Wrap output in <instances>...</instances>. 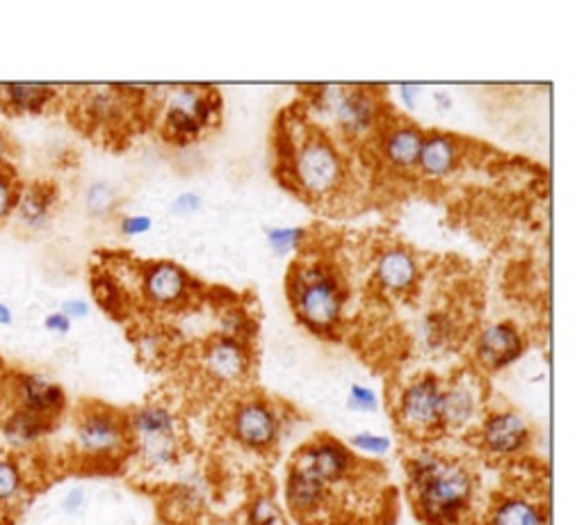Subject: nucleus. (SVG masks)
I'll return each mask as SVG.
<instances>
[{
  "label": "nucleus",
  "instance_id": "bb28decb",
  "mask_svg": "<svg viewBox=\"0 0 584 525\" xmlns=\"http://www.w3.org/2000/svg\"><path fill=\"white\" fill-rule=\"evenodd\" d=\"M85 204H87L89 213L101 217V215L108 213V210L112 208V204H115V192H112V188L108 183H94L92 188L87 190Z\"/></svg>",
  "mask_w": 584,
  "mask_h": 525
},
{
  "label": "nucleus",
  "instance_id": "473e14b6",
  "mask_svg": "<svg viewBox=\"0 0 584 525\" xmlns=\"http://www.w3.org/2000/svg\"><path fill=\"white\" fill-rule=\"evenodd\" d=\"M149 229H151V220L144 215L126 217V220L121 222V231H124L126 236H140V233H146Z\"/></svg>",
  "mask_w": 584,
  "mask_h": 525
},
{
  "label": "nucleus",
  "instance_id": "7c9ffc66",
  "mask_svg": "<svg viewBox=\"0 0 584 525\" xmlns=\"http://www.w3.org/2000/svg\"><path fill=\"white\" fill-rule=\"evenodd\" d=\"M302 236H304V231H299V229H277L270 233V245L274 252L288 254L290 249L297 247V242Z\"/></svg>",
  "mask_w": 584,
  "mask_h": 525
},
{
  "label": "nucleus",
  "instance_id": "cd10ccee",
  "mask_svg": "<svg viewBox=\"0 0 584 525\" xmlns=\"http://www.w3.org/2000/svg\"><path fill=\"white\" fill-rule=\"evenodd\" d=\"M350 446H354L356 450L368 452V455H386V452L391 450V441H388L386 436L363 432V434L352 436V439H350Z\"/></svg>",
  "mask_w": 584,
  "mask_h": 525
},
{
  "label": "nucleus",
  "instance_id": "b1692460",
  "mask_svg": "<svg viewBox=\"0 0 584 525\" xmlns=\"http://www.w3.org/2000/svg\"><path fill=\"white\" fill-rule=\"evenodd\" d=\"M420 147H423V135H420L418 128L404 126V128H397V131L388 137L386 153L395 165L411 167L418 163Z\"/></svg>",
  "mask_w": 584,
  "mask_h": 525
},
{
  "label": "nucleus",
  "instance_id": "39448f33",
  "mask_svg": "<svg viewBox=\"0 0 584 525\" xmlns=\"http://www.w3.org/2000/svg\"><path fill=\"white\" fill-rule=\"evenodd\" d=\"M400 423L416 436L432 434L443 427V386L436 377H420L407 386L400 400Z\"/></svg>",
  "mask_w": 584,
  "mask_h": 525
},
{
  "label": "nucleus",
  "instance_id": "6e6552de",
  "mask_svg": "<svg viewBox=\"0 0 584 525\" xmlns=\"http://www.w3.org/2000/svg\"><path fill=\"white\" fill-rule=\"evenodd\" d=\"M12 400L14 407L32 411V414L48 420L58 418L67 405L62 386L37 373H16L12 377Z\"/></svg>",
  "mask_w": 584,
  "mask_h": 525
},
{
  "label": "nucleus",
  "instance_id": "c756f323",
  "mask_svg": "<svg viewBox=\"0 0 584 525\" xmlns=\"http://www.w3.org/2000/svg\"><path fill=\"white\" fill-rule=\"evenodd\" d=\"M16 199H19V188L14 185L12 176L0 174V220L14 213Z\"/></svg>",
  "mask_w": 584,
  "mask_h": 525
},
{
  "label": "nucleus",
  "instance_id": "e433bc0d",
  "mask_svg": "<svg viewBox=\"0 0 584 525\" xmlns=\"http://www.w3.org/2000/svg\"><path fill=\"white\" fill-rule=\"evenodd\" d=\"M12 309L7 304L0 302V325H12Z\"/></svg>",
  "mask_w": 584,
  "mask_h": 525
},
{
  "label": "nucleus",
  "instance_id": "9d476101",
  "mask_svg": "<svg viewBox=\"0 0 584 525\" xmlns=\"http://www.w3.org/2000/svg\"><path fill=\"white\" fill-rule=\"evenodd\" d=\"M530 443V427L514 411H496L482 425V446L498 457L521 452Z\"/></svg>",
  "mask_w": 584,
  "mask_h": 525
},
{
  "label": "nucleus",
  "instance_id": "4be33fe9",
  "mask_svg": "<svg viewBox=\"0 0 584 525\" xmlns=\"http://www.w3.org/2000/svg\"><path fill=\"white\" fill-rule=\"evenodd\" d=\"M377 277L386 288L407 290L416 281V263L407 252L393 249V252H386L379 258Z\"/></svg>",
  "mask_w": 584,
  "mask_h": 525
},
{
  "label": "nucleus",
  "instance_id": "9b49d317",
  "mask_svg": "<svg viewBox=\"0 0 584 525\" xmlns=\"http://www.w3.org/2000/svg\"><path fill=\"white\" fill-rule=\"evenodd\" d=\"M299 464H304L306 468L318 475V478L327 484L343 482L347 475H350L354 466V457L350 455V450L340 446L336 441H322L315 443V446H308L297 457Z\"/></svg>",
  "mask_w": 584,
  "mask_h": 525
},
{
  "label": "nucleus",
  "instance_id": "4468645a",
  "mask_svg": "<svg viewBox=\"0 0 584 525\" xmlns=\"http://www.w3.org/2000/svg\"><path fill=\"white\" fill-rule=\"evenodd\" d=\"M480 391L470 377H459L443 389V427L459 430L466 427L477 414Z\"/></svg>",
  "mask_w": 584,
  "mask_h": 525
},
{
  "label": "nucleus",
  "instance_id": "f704fd0d",
  "mask_svg": "<svg viewBox=\"0 0 584 525\" xmlns=\"http://www.w3.org/2000/svg\"><path fill=\"white\" fill-rule=\"evenodd\" d=\"M62 313L67 315V318H85V315L89 313V306L87 302L83 300H67L62 304Z\"/></svg>",
  "mask_w": 584,
  "mask_h": 525
},
{
  "label": "nucleus",
  "instance_id": "c9c22d12",
  "mask_svg": "<svg viewBox=\"0 0 584 525\" xmlns=\"http://www.w3.org/2000/svg\"><path fill=\"white\" fill-rule=\"evenodd\" d=\"M201 208V199L197 195H183L176 199L174 210L176 213H192V210H199Z\"/></svg>",
  "mask_w": 584,
  "mask_h": 525
},
{
  "label": "nucleus",
  "instance_id": "a211bd4d",
  "mask_svg": "<svg viewBox=\"0 0 584 525\" xmlns=\"http://www.w3.org/2000/svg\"><path fill=\"white\" fill-rule=\"evenodd\" d=\"M55 204V190L51 185L32 183L28 188L19 190V199H16L14 213L19 222L28 229H44Z\"/></svg>",
  "mask_w": 584,
  "mask_h": 525
},
{
  "label": "nucleus",
  "instance_id": "aec40b11",
  "mask_svg": "<svg viewBox=\"0 0 584 525\" xmlns=\"http://www.w3.org/2000/svg\"><path fill=\"white\" fill-rule=\"evenodd\" d=\"M0 96L5 99L7 108L19 115H39L55 99V90L42 83H10L3 85Z\"/></svg>",
  "mask_w": 584,
  "mask_h": 525
},
{
  "label": "nucleus",
  "instance_id": "423d86ee",
  "mask_svg": "<svg viewBox=\"0 0 584 525\" xmlns=\"http://www.w3.org/2000/svg\"><path fill=\"white\" fill-rule=\"evenodd\" d=\"M340 165L338 153L322 140L306 142L297 153L295 174L299 185L311 192V195H324V192L334 190L340 181Z\"/></svg>",
  "mask_w": 584,
  "mask_h": 525
},
{
  "label": "nucleus",
  "instance_id": "4c0bfd02",
  "mask_svg": "<svg viewBox=\"0 0 584 525\" xmlns=\"http://www.w3.org/2000/svg\"><path fill=\"white\" fill-rule=\"evenodd\" d=\"M413 92H416V87H409V85L402 87V96H404V101H407L409 108H413Z\"/></svg>",
  "mask_w": 584,
  "mask_h": 525
},
{
  "label": "nucleus",
  "instance_id": "58836bf2",
  "mask_svg": "<svg viewBox=\"0 0 584 525\" xmlns=\"http://www.w3.org/2000/svg\"><path fill=\"white\" fill-rule=\"evenodd\" d=\"M3 151H5V140H3V137H0V153H3Z\"/></svg>",
  "mask_w": 584,
  "mask_h": 525
},
{
  "label": "nucleus",
  "instance_id": "393cba45",
  "mask_svg": "<svg viewBox=\"0 0 584 525\" xmlns=\"http://www.w3.org/2000/svg\"><path fill=\"white\" fill-rule=\"evenodd\" d=\"M26 478L16 459L0 457V507H12L23 498Z\"/></svg>",
  "mask_w": 584,
  "mask_h": 525
},
{
  "label": "nucleus",
  "instance_id": "72a5a7b5",
  "mask_svg": "<svg viewBox=\"0 0 584 525\" xmlns=\"http://www.w3.org/2000/svg\"><path fill=\"white\" fill-rule=\"evenodd\" d=\"M44 327H46L48 331H53V334L64 336V334H69L71 320H69L67 315H64L62 311H60V313H51V315H48V318L44 320Z\"/></svg>",
  "mask_w": 584,
  "mask_h": 525
},
{
  "label": "nucleus",
  "instance_id": "7ed1b4c3",
  "mask_svg": "<svg viewBox=\"0 0 584 525\" xmlns=\"http://www.w3.org/2000/svg\"><path fill=\"white\" fill-rule=\"evenodd\" d=\"M128 446V423L105 407L85 409L76 425V448L89 459H112Z\"/></svg>",
  "mask_w": 584,
  "mask_h": 525
},
{
  "label": "nucleus",
  "instance_id": "f8f14e48",
  "mask_svg": "<svg viewBox=\"0 0 584 525\" xmlns=\"http://www.w3.org/2000/svg\"><path fill=\"white\" fill-rule=\"evenodd\" d=\"M523 352V341L511 325H493L480 336L477 357L489 370H500L516 361Z\"/></svg>",
  "mask_w": 584,
  "mask_h": 525
},
{
  "label": "nucleus",
  "instance_id": "0eeeda50",
  "mask_svg": "<svg viewBox=\"0 0 584 525\" xmlns=\"http://www.w3.org/2000/svg\"><path fill=\"white\" fill-rule=\"evenodd\" d=\"M217 101L215 96L204 94L194 87H183L178 90L165 110L167 131L178 137H192L208 124V119L215 115Z\"/></svg>",
  "mask_w": 584,
  "mask_h": 525
},
{
  "label": "nucleus",
  "instance_id": "2f4dec72",
  "mask_svg": "<svg viewBox=\"0 0 584 525\" xmlns=\"http://www.w3.org/2000/svg\"><path fill=\"white\" fill-rule=\"evenodd\" d=\"M85 505H87V494H85V489H80V487H73L62 500V510L69 516H76L83 512Z\"/></svg>",
  "mask_w": 584,
  "mask_h": 525
},
{
  "label": "nucleus",
  "instance_id": "2eb2a0df",
  "mask_svg": "<svg viewBox=\"0 0 584 525\" xmlns=\"http://www.w3.org/2000/svg\"><path fill=\"white\" fill-rule=\"evenodd\" d=\"M288 503L297 514H313L320 510L324 500H327V484H324L311 468L295 462L288 475L286 489Z\"/></svg>",
  "mask_w": 584,
  "mask_h": 525
},
{
  "label": "nucleus",
  "instance_id": "dca6fc26",
  "mask_svg": "<svg viewBox=\"0 0 584 525\" xmlns=\"http://www.w3.org/2000/svg\"><path fill=\"white\" fill-rule=\"evenodd\" d=\"M247 368V350L235 338H219L206 350V370L219 382H238Z\"/></svg>",
  "mask_w": 584,
  "mask_h": 525
},
{
  "label": "nucleus",
  "instance_id": "5701e85b",
  "mask_svg": "<svg viewBox=\"0 0 584 525\" xmlns=\"http://www.w3.org/2000/svg\"><path fill=\"white\" fill-rule=\"evenodd\" d=\"M454 160H457V144H454L450 137L432 135L429 140H423L418 163L423 167L425 174L432 176L448 174L454 167Z\"/></svg>",
  "mask_w": 584,
  "mask_h": 525
},
{
  "label": "nucleus",
  "instance_id": "c85d7f7f",
  "mask_svg": "<svg viewBox=\"0 0 584 525\" xmlns=\"http://www.w3.org/2000/svg\"><path fill=\"white\" fill-rule=\"evenodd\" d=\"M347 405L354 411H377L379 398L375 391L368 389V386L354 384L350 389V400H347Z\"/></svg>",
  "mask_w": 584,
  "mask_h": 525
},
{
  "label": "nucleus",
  "instance_id": "a878e982",
  "mask_svg": "<svg viewBox=\"0 0 584 525\" xmlns=\"http://www.w3.org/2000/svg\"><path fill=\"white\" fill-rule=\"evenodd\" d=\"M249 525H283L277 503L267 496H258L249 507Z\"/></svg>",
  "mask_w": 584,
  "mask_h": 525
},
{
  "label": "nucleus",
  "instance_id": "412c9836",
  "mask_svg": "<svg viewBox=\"0 0 584 525\" xmlns=\"http://www.w3.org/2000/svg\"><path fill=\"white\" fill-rule=\"evenodd\" d=\"M489 525H548L546 512L521 496L502 498L493 510Z\"/></svg>",
  "mask_w": 584,
  "mask_h": 525
},
{
  "label": "nucleus",
  "instance_id": "f257e3e1",
  "mask_svg": "<svg viewBox=\"0 0 584 525\" xmlns=\"http://www.w3.org/2000/svg\"><path fill=\"white\" fill-rule=\"evenodd\" d=\"M411 491L429 525H457L473 498V475L461 462L420 452L409 464Z\"/></svg>",
  "mask_w": 584,
  "mask_h": 525
},
{
  "label": "nucleus",
  "instance_id": "6ab92c4d",
  "mask_svg": "<svg viewBox=\"0 0 584 525\" xmlns=\"http://www.w3.org/2000/svg\"><path fill=\"white\" fill-rule=\"evenodd\" d=\"M185 284H188L185 272L172 263L153 265L144 277L146 295H149L153 302L160 304H172L176 300H181L185 293Z\"/></svg>",
  "mask_w": 584,
  "mask_h": 525
},
{
  "label": "nucleus",
  "instance_id": "f03ea898",
  "mask_svg": "<svg viewBox=\"0 0 584 525\" xmlns=\"http://www.w3.org/2000/svg\"><path fill=\"white\" fill-rule=\"evenodd\" d=\"M297 311L313 329H329L336 325L343 295H340L336 279L322 268H308L297 274L292 284Z\"/></svg>",
  "mask_w": 584,
  "mask_h": 525
},
{
  "label": "nucleus",
  "instance_id": "1a4fd4ad",
  "mask_svg": "<svg viewBox=\"0 0 584 525\" xmlns=\"http://www.w3.org/2000/svg\"><path fill=\"white\" fill-rule=\"evenodd\" d=\"M233 434L242 446L265 450L274 446L279 436V418L265 402L251 400L235 409L233 414Z\"/></svg>",
  "mask_w": 584,
  "mask_h": 525
},
{
  "label": "nucleus",
  "instance_id": "f3484780",
  "mask_svg": "<svg viewBox=\"0 0 584 525\" xmlns=\"http://www.w3.org/2000/svg\"><path fill=\"white\" fill-rule=\"evenodd\" d=\"M327 108L336 117L338 124L352 133L368 128L372 112H375L368 94L352 90H336L327 94Z\"/></svg>",
  "mask_w": 584,
  "mask_h": 525
},
{
  "label": "nucleus",
  "instance_id": "20e7f679",
  "mask_svg": "<svg viewBox=\"0 0 584 525\" xmlns=\"http://www.w3.org/2000/svg\"><path fill=\"white\" fill-rule=\"evenodd\" d=\"M133 432L137 448H140L146 464L169 466L176 459V423L172 411L165 407H142L137 409L128 423Z\"/></svg>",
  "mask_w": 584,
  "mask_h": 525
},
{
  "label": "nucleus",
  "instance_id": "ddd939ff",
  "mask_svg": "<svg viewBox=\"0 0 584 525\" xmlns=\"http://www.w3.org/2000/svg\"><path fill=\"white\" fill-rule=\"evenodd\" d=\"M51 427L53 420L14 407L10 414L3 418V423H0V432H3V439L10 448L28 450L32 446H37V443L51 432Z\"/></svg>",
  "mask_w": 584,
  "mask_h": 525
}]
</instances>
